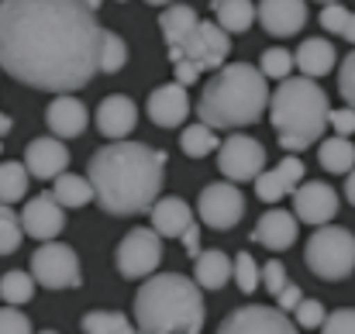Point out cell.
Segmentation results:
<instances>
[{"label": "cell", "mask_w": 355, "mask_h": 334, "mask_svg": "<svg viewBox=\"0 0 355 334\" xmlns=\"http://www.w3.org/2000/svg\"><path fill=\"white\" fill-rule=\"evenodd\" d=\"M21 224H24V234L38 238V241H55L59 231L66 227V207L52 197V193H38L24 204L21 211Z\"/></svg>", "instance_id": "obj_14"}, {"label": "cell", "mask_w": 355, "mask_h": 334, "mask_svg": "<svg viewBox=\"0 0 355 334\" xmlns=\"http://www.w3.org/2000/svg\"><path fill=\"white\" fill-rule=\"evenodd\" d=\"M187 114H190V97H187V87H180L176 80L148 94V117L159 128H176L187 121Z\"/></svg>", "instance_id": "obj_18"}, {"label": "cell", "mask_w": 355, "mask_h": 334, "mask_svg": "<svg viewBox=\"0 0 355 334\" xmlns=\"http://www.w3.org/2000/svg\"><path fill=\"white\" fill-rule=\"evenodd\" d=\"M297 214H286V211H279V207H272V211H266L259 224H255V231H252V238L259 241V245H266L269 252H286L293 241H297Z\"/></svg>", "instance_id": "obj_20"}, {"label": "cell", "mask_w": 355, "mask_h": 334, "mask_svg": "<svg viewBox=\"0 0 355 334\" xmlns=\"http://www.w3.org/2000/svg\"><path fill=\"white\" fill-rule=\"evenodd\" d=\"M166 152L141 141H107L87 162V176L97 190L101 211L114 218H135L159 204Z\"/></svg>", "instance_id": "obj_2"}, {"label": "cell", "mask_w": 355, "mask_h": 334, "mask_svg": "<svg viewBox=\"0 0 355 334\" xmlns=\"http://www.w3.org/2000/svg\"><path fill=\"white\" fill-rule=\"evenodd\" d=\"M318 162H321V169H328V173H352L355 169V145L349 138H324L321 141V148H318Z\"/></svg>", "instance_id": "obj_28"}, {"label": "cell", "mask_w": 355, "mask_h": 334, "mask_svg": "<svg viewBox=\"0 0 355 334\" xmlns=\"http://www.w3.org/2000/svg\"><path fill=\"white\" fill-rule=\"evenodd\" d=\"M204 317L207 307L197 279H187L180 272L152 276L135 293L138 334H200Z\"/></svg>", "instance_id": "obj_3"}, {"label": "cell", "mask_w": 355, "mask_h": 334, "mask_svg": "<svg viewBox=\"0 0 355 334\" xmlns=\"http://www.w3.org/2000/svg\"><path fill=\"white\" fill-rule=\"evenodd\" d=\"M321 334H355V310H335V314H328Z\"/></svg>", "instance_id": "obj_42"}, {"label": "cell", "mask_w": 355, "mask_h": 334, "mask_svg": "<svg viewBox=\"0 0 355 334\" xmlns=\"http://www.w3.org/2000/svg\"><path fill=\"white\" fill-rule=\"evenodd\" d=\"M218 334H297L279 307H238L232 310Z\"/></svg>", "instance_id": "obj_12"}, {"label": "cell", "mask_w": 355, "mask_h": 334, "mask_svg": "<svg viewBox=\"0 0 355 334\" xmlns=\"http://www.w3.org/2000/svg\"><path fill=\"white\" fill-rule=\"evenodd\" d=\"M0 334H31V321L17 307H3L0 310Z\"/></svg>", "instance_id": "obj_41"}, {"label": "cell", "mask_w": 355, "mask_h": 334, "mask_svg": "<svg viewBox=\"0 0 355 334\" xmlns=\"http://www.w3.org/2000/svg\"><path fill=\"white\" fill-rule=\"evenodd\" d=\"M232 52V35L218 21H200V28L180 45L169 49V62L176 66V83L193 87L204 69H225V59Z\"/></svg>", "instance_id": "obj_6"}, {"label": "cell", "mask_w": 355, "mask_h": 334, "mask_svg": "<svg viewBox=\"0 0 355 334\" xmlns=\"http://www.w3.org/2000/svg\"><path fill=\"white\" fill-rule=\"evenodd\" d=\"M38 334H59V331H38Z\"/></svg>", "instance_id": "obj_47"}, {"label": "cell", "mask_w": 355, "mask_h": 334, "mask_svg": "<svg viewBox=\"0 0 355 334\" xmlns=\"http://www.w3.org/2000/svg\"><path fill=\"white\" fill-rule=\"evenodd\" d=\"M266 166V148L255 141V138H248V134H232V138H225L221 141V148H218V169L232 179V183H255Z\"/></svg>", "instance_id": "obj_10"}, {"label": "cell", "mask_w": 355, "mask_h": 334, "mask_svg": "<svg viewBox=\"0 0 355 334\" xmlns=\"http://www.w3.org/2000/svg\"><path fill=\"white\" fill-rule=\"evenodd\" d=\"M259 24L276 38H290L307 24V3H300V0H266V3H259Z\"/></svg>", "instance_id": "obj_17"}, {"label": "cell", "mask_w": 355, "mask_h": 334, "mask_svg": "<svg viewBox=\"0 0 355 334\" xmlns=\"http://www.w3.org/2000/svg\"><path fill=\"white\" fill-rule=\"evenodd\" d=\"M328 314H324V304L321 300H304L297 307V324L300 328H324Z\"/></svg>", "instance_id": "obj_40"}, {"label": "cell", "mask_w": 355, "mask_h": 334, "mask_svg": "<svg viewBox=\"0 0 355 334\" xmlns=\"http://www.w3.org/2000/svg\"><path fill=\"white\" fill-rule=\"evenodd\" d=\"M318 17H321V28H324V31L342 35V31H345V24H349V17H352V10H349V7H342V3H324Z\"/></svg>", "instance_id": "obj_37"}, {"label": "cell", "mask_w": 355, "mask_h": 334, "mask_svg": "<svg viewBox=\"0 0 355 334\" xmlns=\"http://www.w3.org/2000/svg\"><path fill=\"white\" fill-rule=\"evenodd\" d=\"M0 297L7 307H17V304H28L35 297V276L31 272H3L0 276Z\"/></svg>", "instance_id": "obj_31"}, {"label": "cell", "mask_w": 355, "mask_h": 334, "mask_svg": "<svg viewBox=\"0 0 355 334\" xmlns=\"http://www.w3.org/2000/svg\"><path fill=\"white\" fill-rule=\"evenodd\" d=\"M304 300H307V297L300 293V286H293V283H290V286H286V290L276 297V307H279L283 314H286V310H293V314H297V307H300Z\"/></svg>", "instance_id": "obj_44"}, {"label": "cell", "mask_w": 355, "mask_h": 334, "mask_svg": "<svg viewBox=\"0 0 355 334\" xmlns=\"http://www.w3.org/2000/svg\"><path fill=\"white\" fill-rule=\"evenodd\" d=\"M83 334H138L118 310H94L83 317Z\"/></svg>", "instance_id": "obj_32"}, {"label": "cell", "mask_w": 355, "mask_h": 334, "mask_svg": "<svg viewBox=\"0 0 355 334\" xmlns=\"http://www.w3.org/2000/svg\"><path fill=\"white\" fill-rule=\"evenodd\" d=\"M31 276L45 290H76L83 283L80 279V258L62 241H49L31 255Z\"/></svg>", "instance_id": "obj_8"}, {"label": "cell", "mask_w": 355, "mask_h": 334, "mask_svg": "<svg viewBox=\"0 0 355 334\" xmlns=\"http://www.w3.org/2000/svg\"><path fill=\"white\" fill-rule=\"evenodd\" d=\"M328 117H331L328 94L307 76L279 83L269 100V121L279 131L283 152H304L314 141H324L321 134L328 128Z\"/></svg>", "instance_id": "obj_5"}, {"label": "cell", "mask_w": 355, "mask_h": 334, "mask_svg": "<svg viewBox=\"0 0 355 334\" xmlns=\"http://www.w3.org/2000/svg\"><path fill=\"white\" fill-rule=\"evenodd\" d=\"M338 90H342V100L345 107L355 111V49L342 59V73H338Z\"/></svg>", "instance_id": "obj_38"}, {"label": "cell", "mask_w": 355, "mask_h": 334, "mask_svg": "<svg viewBox=\"0 0 355 334\" xmlns=\"http://www.w3.org/2000/svg\"><path fill=\"white\" fill-rule=\"evenodd\" d=\"M97 3L7 0L0 3V66L24 87L73 97L101 73Z\"/></svg>", "instance_id": "obj_1"}, {"label": "cell", "mask_w": 355, "mask_h": 334, "mask_svg": "<svg viewBox=\"0 0 355 334\" xmlns=\"http://www.w3.org/2000/svg\"><path fill=\"white\" fill-rule=\"evenodd\" d=\"M45 121H49L55 138H76V134L87 131L90 114H87V104L76 100V97H55L45 111Z\"/></svg>", "instance_id": "obj_22"}, {"label": "cell", "mask_w": 355, "mask_h": 334, "mask_svg": "<svg viewBox=\"0 0 355 334\" xmlns=\"http://www.w3.org/2000/svg\"><path fill=\"white\" fill-rule=\"evenodd\" d=\"M328 124L335 128V134H338V138H349V134H355V111H352V107L331 111V117H328Z\"/></svg>", "instance_id": "obj_43"}, {"label": "cell", "mask_w": 355, "mask_h": 334, "mask_svg": "<svg viewBox=\"0 0 355 334\" xmlns=\"http://www.w3.org/2000/svg\"><path fill=\"white\" fill-rule=\"evenodd\" d=\"M297 59L286 52V49H266L262 52V59H259V69H262V76L266 80H279V83H286L290 80V66H293Z\"/></svg>", "instance_id": "obj_34"}, {"label": "cell", "mask_w": 355, "mask_h": 334, "mask_svg": "<svg viewBox=\"0 0 355 334\" xmlns=\"http://www.w3.org/2000/svg\"><path fill=\"white\" fill-rule=\"evenodd\" d=\"M304 186V162L297 155H286L276 169H266L255 179V197L266 204H279L283 197H293Z\"/></svg>", "instance_id": "obj_15"}, {"label": "cell", "mask_w": 355, "mask_h": 334, "mask_svg": "<svg viewBox=\"0 0 355 334\" xmlns=\"http://www.w3.org/2000/svg\"><path fill=\"white\" fill-rule=\"evenodd\" d=\"M52 197H55L62 207H87L90 200H97V190H94L90 176H73V173H66V176L55 179Z\"/></svg>", "instance_id": "obj_26"}, {"label": "cell", "mask_w": 355, "mask_h": 334, "mask_svg": "<svg viewBox=\"0 0 355 334\" xmlns=\"http://www.w3.org/2000/svg\"><path fill=\"white\" fill-rule=\"evenodd\" d=\"M342 38H349L355 45V10H352V17H349V24H345V31H342Z\"/></svg>", "instance_id": "obj_46"}, {"label": "cell", "mask_w": 355, "mask_h": 334, "mask_svg": "<svg viewBox=\"0 0 355 334\" xmlns=\"http://www.w3.org/2000/svg\"><path fill=\"white\" fill-rule=\"evenodd\" d=\"M293 59H297V66H300V73L307 80H318V76H328L335 69V59L338 55H335V45L328 38H307L293 52Z\"/></svg>", "instance_id": "obj_24"}, {"label": "cell", "mask_w": 355, "mask_h": 334, "mask_svg": "<svg viewBox=\"0 0 355 334\" xmlns=\"http://www.w3.org/2000/svg\"><path fill=\"white\" fill-rule=\"evenodd\" d=\"M21 238H24V224H21V214H14L10 207H3V211H0V252H3V255L17 252Z\"/></svg>", "instance_id": "obj_35"}, {"label": "cell", "mask_w": 355, "mask_h": 334, "mask_svg": "<svg viewBox=\"0 0 355 334\" xmlns=\"http://www.w3.org/2000/svg\"><path fill=\"white\" fill-rule=\"evenodd\" d=\"M28 166L24 162H3L0 166V200H3V207H10V204H17L24 193H28Z\"/></svg>", "instance_id": "obj_30"}, {"label": "cell", "mask_w": 355, "mask_h": 334, "mask_svg": "<svg viewBox=\"0 0 355 334\" xmlns=\"http://www.w3.org/2000/svg\"><path fill=\"white\" fill-rule=\"evenodd\" d=\"M304 262L318 279H328V283L345 279L355 269V234L349 227H335V224L318 227L307 238Z\"/></svg>", "instance_id": "obj_7"}, {"label": "cell", "mask_w": 355, "mask_h": 334, "mask_svg": "<svg viewBox=\"0 0 355 334\" xmlns=\"http://www.w3.org/2000/svg\"><path fill=\"white\" fill-rule=\"evenodd\" d=\"M269 100L272 97H269L262 69H255L248 62H228L200 90L197 114H200V124H207L214 131H232V128L255 124L259 114L269 107Z\"/></svg>", "instance_id": "obj_4"}, {"label": "cell", "mask_w": 355, "mask_h": 334, "mask_svg": "<svg viewBox=\"0 0 355 334\" xmlns=\"http://www.w3.org/2000/svg\"><path fill=\"white\" fill-rule=\"evenodd\" d=\"M214 14H218V24L228 31V35H238V31H248L259 17V7L248 3V0H218L214 3Z\"/></svg>", "instance_id": "obj_27"}, {"label": "cell", "mask_w": 355, "mask_h": 334, "mask_svg": "<svg viewBox=\"0 0 355 334\" xmlns=\"http://www.w3.org/2000/svg\"><path fill=\"white\" fill-rule=\"evenodd\" d=\"M135 124H138V107H135L131 97L114 94V97H104L101 100V107H97V128H101L104 138L121 141L124 134L135 131Z\"/></svg>", "instance_id": "obj_19"}, {"label": "cell", "mask_w": 355, "mask_h": 334, "mask_svg": "<svg viewBox=\"0 0 355 334\" xmlns=\"http://www.w3.org/2000/svg\"><path fill=\"white\" fill-rule=\"evenodd\" d=\"M162 262V234L155 227H135L118 245V272L124 279H152Z\"/></svg>", "instance_id": "obj_9"}, {"label": "cell", "mask_w": 355, "mask_h": 334, "mask_svg": "<svg viewBox=\"0 0 355 334\" xmlns=\"http://www.w3.org/2000/svg\"><path fill=\"white\" fill-rule=\"evenodd\" d=\"M259 279H262V269L255 265V258H252L248 252H238L235 255V283H238V290H241V293H255Z\"/></svg>", "instance_id": "obj_36"}, {"label": "cell", "mask_w": 355, "mask_h": 334, "mask_svg": "<svg viewBox=\"0 0 355 334\" xmlns=\"http://www.w3.org/2000/svg\"><path fill=\"white\" fill-rule=\"evenodd\" d=\"M180 145H183V152L190 155V159H204V155H211V152H218L221 148V138L214 134V128H207V124H190V128H183V138H180Z\"/></svg>", "instance_id": "obj_29"}, {"label": "cell", "mask_w": 355, "mask_h": 334, "mask_svg": "<svg viewBox=\"0 0 355 334\" xmlns=\"http://www.w3.org/2000/svg\"><path fill=\"white\" fill-rule=\"evenodd\" d=\"M24 166L35 179H59L66 176V166H69V148L59 141V138H35L28 141L24 148Z\"/></svg>", "instance_id": "obj_16"}, {"label": "cell", "mask_w": 355, "mask_h": 334, "mask_svg": "<svg viewBox=\"0 0 355 334\" xmlns=\"http://www.w3.org/2000/svg\"><path fill=\"white\" fill-rule=\"evenodd\" d=\"M197 211L207 227L214 231H228L241 221L245 214V197L238 193L232 183H211L200 190V200H197Z\"/></svg>", "instance_id": "obj_11"}, {"label": "cell", "mask_w": 355, "mask_h": 334, "mask_svg": "<svg viewBox=\"0 0 355 334\" xmlns=\"http://www.w3.org/2000/svg\"><path fill=\"white\" fill-rule=\"evenodd\" d=\"M159 28H162L166 45H169V49H180V45L200 28V17H197L193 7H187V3H173V7H162V14H159Z\"/></svg>", "instance_id": "obj_23"}, {"label": "cell", "mask_w": 355, "mask_h": 334, "mask_svg": "<svg viewBox=\"0 0 355 334\" xmlns=\"http://www.w3.org/2000/svg\"><path fill=\"white\" fill-rule=\"evenodd\" d=\"M262 286L272 293V297H279L290 283H286V269H283V262L279 258H269L266 265H262Z\"/></svg>", "instance_id": "obj_39"}, {"label": "cell", "mask_w": 355, "mask_h": 334, "mask_svg": "<svg viewBox=\"0 0 355 334\" xmlns=\"http://www.w3.org/2000/svg\"><path fill=\"white\" fill-rule=\"evenodd\" d=\"M293 214H297V221L311 224L314 231L318 227H328V221L338 214V193L328 183H321V179L304 183L293 193Z\"/></svg>", "instance_id": "obj_13"}, {"label": "cell", "mask_w": 355, "mask_h": 334, "mask_svg": "<svg viewBox=\"0 0 355 334\" xmlns=\"http://www.w3.org/2000/svg\"><path fill=\"white\" fill-rule=\"evenodd\" d=\"M345 197H349V204L355 207V169L349 173V179H345Z\"/></svg>", "instance_id": "obj_45"}, {"label": "cell", "mask_w": 355, "mask_h": 334, "mask_svg": "<svg viewBox=\"0 0 355 334\" xmlns=\"http://www.w3.org/2000/svg\"><path fill=\"white\" fill-rule=\"evenodd\" d=\"M152 227L162 234V238H187L193 227H200V224L193 221V211H190V204L187 200H180V197H162L155 207H152Z\"/></svg>", "instance_id": "obj_21"}, {"label": "cell", "mask_w": 355, "mask_h": 334, "mask_svg": "<svg viewBox=\"0 0 355 334\" xmlns=\"http://www.w3.org/2000/svg\"><path fill=\"white\" fill-rule=\"evenodd\" d=\"M128 62V45L118 31H107L104 28V38H101V73H118Z\"/></svg>", "instance_id": "obj_33"}, {"label": "cell", "mask_w": 355, "mask_h": 334, "mask_svg": "<svg viewBox=\"0 0 355 334\" xmlns=\"http://www.w3.org/2000/svg\"><path fill=\"white\" fill-rule=\"evenodd\" d=\"M235 272V262L228 258V252L221 248H207L197 262H193V279L200 290H221Z\"/></svg>", "instance_id": "obj_25"}]
</instances>
